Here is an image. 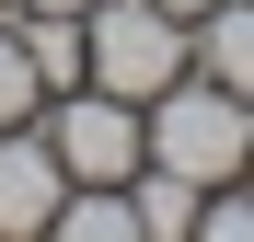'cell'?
<instances>
[{"label": "cell", "mask_w": 254, "mask_h": 242, "mask_svg": "<svg viewBox=\"0 0 254 242\" xmlns=\"http://www.w3.org/2000/svg\"><path fill=\"white\" fill-rule=\"evenodd\" d=\"M139 115H150V161H162V173H185V185H231V173H254V104L220 93L208 69L162 81Z\"/></svg>", "instance_id": "obj_1"}, {"label": "cell", "mask_w": 254, "mask_h": 242, "mask_svg": "<svg viewBox=\"0 0 254 242\" xmlns=\"http://www.w3.org/2000/svg\"><path fill=\"white\" fill-rule=\"evenodd\" d=\"M81 69H93L104 93L150 104L162 81L196 69V23H174L162 0H93V12H81Z\"/></svg>", "instance_id": "obj_2"}, {"label": "cell", "mask_w": 254, "mask_h": 242, "mask_svg": "<svg viewBox=\"0 0 254 242\" xmlns=\"http://www.w3.org/2000/svg\"><path fill=\"white\" fill-rule=\"evenodd\" d=\"M47 150L69 161V185H127L150 161V115L127 104V93H104V81H69V93H47Z\"/></svg>", "instance_id": "obj_3"}, {"label": "cell", "mask_w": 254, "mask_h": 242, "mask_svg": "<svg viewBox=\"0 0 254 242\" xmlns=\"http://www.w3.org/2000/svg\"><path fill=\"white\" fill-rule=\"evenodd\" d=\"M69 196V161L47 150V127H0V242H47Z\"/></svg>", "instance_id": "obj_4"}, {"label": "cell", "mask_w": 254, "mask_h": 242, "mask_svg": "<svg viewBox=\"0 0 254 242\" xmlns=\"http://www.w3.org/2000/svg\"><path fill=\"white\" fill-rule=\"evenodd\" d=\"M196 69L254 104V0H208V12H196Z\"/></svg>", "instance_id": "obj_5"}, {"label": "cell", "mask_w": 254, "mask_h": 242, "mask_svg": "<svg viewBox=\"0 0 254 242\" xmlns=\"http://www.w3.org/2000/svg\"><path fill=\"white\" fill-rule=\"evenodd\" d=\"M196 196H208V185H185V173H162V161H139V173H127L139 242H196Z\"/></svg>", "instance_id": "obj_6"}, {"label": "cell", "mask_w": 254, "mask_h": 242, "mask_svg": "<svg viewBox=\"0 0 254 242\" xmlns=\"http://www.w3.org/2000/svg\"><path fill=\"white\" fill-rule=\"evenodd\" d=\"M47 231L58 242H139V208H127V185H69Z\"/></svg>", "instance_id": "obj_7"}, {"label": "cell", "mask_w": 254, "mask_h": 242, "mask_svg": "<svg viewBox=\"0 0 254 242\" xmlns=\"http://www.w3.org/2000/svg\"><path fill=\"white\" fill-rule=\"evenodd\" d=\"M47 115V81H35V58H23V23L0 12V127H35Z\"/></svg>", "instance_id": "obj_8"}, {"label": "cell", "mask_w": 254, "mask_h": 242, "mask_svg": "<svg viewBox=\"0 0 254 242\" xmlns=\"http://www.w3.org/2000/svg\"><path fill=\"white\" fill-rule=\"evenodd\" d=\"M196 242H254V173H231V185L196 196Z\"/></svg>", "instance_id": "obj_9"}, {"label": "cell", "mask_w": 254, "mask_h": 242, "mask_svg": "<svg viewBox=\"0 0 254 242\" xmlns=\"http://www.w3.org/2000/svg\"><path fill=\"white\" fill-rule=\"evenodd\" d=\"M23 12H93V0H23Z\"/></svg>", "instance_id": "obj_10"}, {"label": "cell", "mask_w": 254, "mask_h": 242, "mask_svg": "<svg viewBox=\"0 0 254 242\" xmlns=\"http://www.w3.org/2000/svg\"><path fill=\"white\" fill-rule=\"evenodd\" d=\"M162 12H174V23H196V12H208V0H162Z\"/></svg>", "instance_id": "obj_11"}, {"label": "cell", "mask_w": 254, "mask_h": 242, "mask_svg": "<svg viewBox=\"0 0 254 242\" xmlns=\"http://www.w3.org/2000/svg\"><path fill=\"white\" fill-rule=\"evenodd\" d=\"M0 12H12V0H0Z\"/></svg>", "instance_id": "obj_12"}]
</instances>
